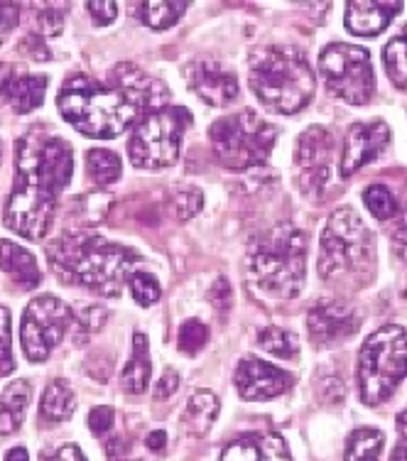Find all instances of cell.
<instances>
[{"mask_svg": "<svg viewBox=\"0 0 407 461\" xmlns=\"http://www.w3.org/2000/svg\"><path fill=\"white\" fill-rule=\"evenodd\" d=\"M192 125L186 108L165 106L142 115L133 128L128 155L138 169H167L179 158V142Z\"/></svg>", "mask_w": 407, "mask_h": 461, "instance_id": "cell-9", "label": "cell"}, {"mask_svg": "<svg viewBox=\"0 0 407 461\" xmlns=\"http://www.w3.org/2000/svg\"><path fill=\"white\" fill-rule=\"evenodd\" d=\"M74 172V150L42 125L15 142V182L5 202V226L27 240L45 239L57 202Z\"/></svg>", "mask_w": 407, "mask_h": 461, "instance_id": "cell-2", "label": "cell"}, {"mask_svg": "<svg viewBox=\"0 0 407 461\" xmlns=\"http://www.w3.org/2000/svg\"><path fill=\"white\" fill-rule=\"evenodd\" d=\"M5 461H30V454H27V449H23V447H15V449H10V452L5 454Z\"/></svg>", "mask_w": 407, "mask_h": 461, "instance_id": "cell-47", "label": "cell"}, {"mask_svg": "<svg viewBox=\"0 0 407 461\" xmlns=\"http://www.w3.org/2000/svg\"><path fill=\"white\" fill-rule=\"evenodd\" d=\"M30 383L13 381L0 398V435H15L25 420L27 402H30Z\"/></svg>", "mask_w": 407, "mask_h": 461, "instance_id": "cell-23", "label": "cell"}, {"mask_svg": "<svg viewBox=\"0 0 407 461\" xmlns=\"http://www.w3.org/2000/svg\"><path fill=\"white\" fill-rule=\"evenodd\" d=\"M334 148H337L334 135L321 125H310L297 138L294 165H297V172H300V189L304 194H319L324 189Z\"/></svg>", "mask_w": 407, "mask_h": 461, "instance_id": "cell-12", "label": "cell"}, {"mask_svg": "<svg viewBox=\"0 0 407 461\" xmlns=\"http://www.w3.org/2000/svg\"><path fill=\"white\" fill-rule=\"evenodd\" d=\"M20 8L13 3H0V45L10 37V32L18 27Z\"/></svg>", "mask_w": 407, "mask_h": 461, "instance_id": "cell-40", "label": "cell"}, {"mask_svg": "<svg viewBox=\"0 0 407 461\" xmlns=\"http://www.w3.org/2000/svg\"><path fill=\"white\" fill-rule=\"evenodd\" d=\"M86 10H89L94 25L98 27L111 25L115 15H118V5H115L113 0H91V3H86Z\"/></svg>", "mask_w": 407, "mask_h": 461, "instance_id": "cell-36", "label": "cell"}, {"mask_svg": "<svg viewBox=\"0 0 407 461\" xmlns=\"http://www.w3.org/2000/svg\"><path fill=\"white\" fill-rule=\"evenodd\" d=\"M393 240H395V246H398V253L407 260V223H402L398 230H395V236H393Z\"/></svg>", "mask_w": 407, "mask_h": 461, "instance_id": "cell-45", "label": "cell"}, {"mask_svg": "<svg viewBox=\"0 0 407 461\" xmlns=\"http://www.w3.org/2000/svg\"><path fill=\"white\" fill-rule=\"evenodd\" d=\"M185 79L189 89L202 98L204 104L213 108L229 106L231 101L239 98V79L231 69H226L222 62L202 57L194 59L185 69Z\"/></svg>", "mask_w": 407, "mask_h": 461, "instance_id": "cell-15", "label": "cell"}, {"mask_svg": "<svg viewBox=\"0 0 407 461\" xmlns=\"http://www.w3.org/2000/svg\"><path fill=\"white\" fill-rule=\"evenodd\" d=\"M47 258L62 283L79 285L101 297H118L142 266V258L133 249L81 230L50 243Z\"/></svg>", "mask_w": 407, "mask_h": 461, "instance_id": "cell-3", "label": "cell"}, {"mask_svg": "<svg viewBox=\"0 0 407 461\" xmlns=\"http://www.w3.org/2000/svg\"><path fill=\"white\" fill-rule=\"evenodd\" d=\"M260 346L266 348L267 354H273L275 358H283V361H293L300 354V344H297V337L290 334L287 329L280 327H267L260 331L258 337Z\"/></svg>", "mask_w": 407, "mask_h": 461, "instance_id": "cell-29", "label": "cell"}, {"mask_svg": "<svg viewBox=\"0 0 407 461\" xmlns=\"http://www.w3.org/2000/svg\"><path fill=\"white\" fill-rule=\"evenodd\" d=\"M209 302H212L216 312L231 310V304H233V290H231V283L226 277H219V280L212 285V290H209Z\"/></svg>", "mask_w": 407, "mask_h": 461, "instance_id": "cell-37", "label": "cell"}, {"mask_svg": "<svg viewBox=\"0 0 407 461\" xmlns=\"http://www.w3.org/2000/svg\"><path fill=\"white\" fill-rule=\"evenodd\" d=\"M249 84L273 113L293 115L310 106L317 79L307 57L294 47H260L250 54Z\"/></svg>", "mask_w": 407, "mask_h": 461, "instance_id": "cell-5", "label": "cell"}, {"mask_svg": "<svg viewBox=\"0 0 407 461\" xmlns=\"http://www.w3.org/2000/svg\"><path fill=\"white\" fill-rule=\"evenodd\" d=\"M407 378V329L385 324L375 329L358 351L356 383L361 402L368 408L383 405L393 398L400 383Z\"/></svg>", "mask_w": 407, "mask_h": 461, "instance_id": "cell-7", "label": "cell"}, {"mask_svg": "<svg viewBox=\"0 0 407 461\" xmlns=\"http://www.w3.org/2000/svg\"><path fill=\"white\" fill-rule=\"evenodd\" d=\"M202 206L204 196L194 186H185V189H179L177 194H175V212H177V219H182V221L202 212Z\"/></svg>", "mask_w": 407, "mask_h": 461, "instance_id": "cell-34", "label": "cell"}, {"mask_svg": "<svg viewBox=\"0 0 407 461\" xmlns=\"http://www.w3.org/2000/svg\"><path fill=\"white\" fill-rule=\"evenodd\" d=\"M319 74L327 89L351 106L368 104L375 94L371 54L356 45H329L319 54Z\"/></svg>", "mask_w": 407, "mask_h": 461, "instance_id": "cell-10", "label": "cell"}, {"mask_svg": "<svg viewBox=\"0 0 407 461\" xmlns=\"http://www.w3.org/2000/svg\"><path fill=\"white\" fill-rule=\"evenodd\" d=\"M390 142V128L385 121H366L354 123L344 138V150L339 162V175L344 179L354 177L356 172L366 167L381 155Z\"/></svg>", "mask_w": 407, "mask_h": 461, "instance_id": "cell-13", "label": "cell"}, {"mask_svg": "<svg viewBox=\"0 0 407 461\" xmlns=\"http://www.w3.org/2000/svg\"><path fill=\"white\" fill-rule=\"evenodd\" d=\"M398 429H402L407 435V410L402 412V415H398Z\"/></svg>", "mask_w": 407, "mask_h": 461, "instance_id": "cell-48", "label": "cell"}, {"mask_svg": "<svg viewBox=\"0 0 407 461\" xmlns=\"http://www.w3.org/2000/svg\"><path fill=\"white\" fill-rule=\"evenodd\" d=\"M13 77H15V67L0 64V104H5V91H8V84Z\"/></svg>", "mask_w": 407, "mask_h": 461, "instance_id": "cell-43", "label": "cell"}, {"mask_svg": "<svg viewBox=\"0 0 407 461\" xmlns=\"http://www.w3.org/2000/svg\"><path fill=\"white\" fill-rule=\"evenodd\" d=\"M213 152L231 172L266 165L277 140V128L253 111H240L219 118L209 131Z\"/></svg>", "mask_w": 407, "mask_h": 461, "instance_id": "cell-8", "label": "cell"}, {"mask_svg": "<svg viewBox=\"0 0 407 461\" xmlns=\"http://www.w3.org/2000/svg\"><path fill=\"white\" fill-rule=\"evenodd\" d=\"M86 172L94 185L108 186L121 179V172H123V165H121V158L111 150H89L86 152Z\"/></svg>", "mask_w": 407, "mask_h": 461, "instance_id": "cell-26", "label": "cell"}, {"mask_svg": "<svg viewBox=\"0 0 407 461\" xmlns=\"http://www.w3.org/2000/svg\"><path fill=\"white\" fill-rule=\"evenodd\" d=\"M167 86L133 64H118L108 81L74 74L62 84L57 108L67 123L94 140H113L142 115L165 108Z\"/></svg>", "mask_w": 407, "mask_h": 461, "instance_id": "cell-1", "label": "cell"}, {"mask_svg": "<svg viewBox=\"0 0 407 461\" xmlns=\"http://www.w3.org/2000/svg\"><path fill=\"white\" fill-rule=\"evenodd\" d=\"M74 312L54 294H40L30 302L20 321V344L30 361H47L69 329Z\"/></svg>", "mask_w": 407, "mask_h": 461, "instance_id": "cell-11", "label": "cell"}, {"mask_svg": "<svg viewBox=\"0 0 407 461\" xmlns=\"http://www.w3.org/2000/svg\"><path fill=\"white\" fill-rule=\"evenodd\" d=\"M113 427V408L108 405H98L89 412V429L96 437H104Z\"/></svg>", "mask_w": 407, "mask_h": 461, "instance_id": "cell-38", "label": "cell"}, {"mask_svg": "<svg viewBox=\"0 0 407 461\" xmlns=\"http://www.w3.org/2000/svg\"><path fill=\"white\" fill-rule=\"evenodd\" d=\"M148 449H152V452H162L165 449V444H167V435L162 432V429H155L150 437H148Z\"/></svg>", "mask_w": 407, "mask_h": 461, "instance_id": "cell-44", "label": "cell"}, {"mask_svg": "<svg viewBox=\"0 0 407 461\" xmlns=\"http://www.w3.org/2000/svg\"><path fill=\"white\" fill-rule=\"evenodd\" d=\"M246 273L258 293L293 300L307 277V236L293 223L256 233L246 249Z\"/></svg>", "mask_w": 407, "mask_h": 461, "instance_id": "cell-4", "label": "cell"}, {"mask_svg": "<svg viewBox=\"0 0 407 461\" xmlns=\"http://www.w3.org/2000/svg\"><path fill=\"white\" fill-rule=\"evenodd\" d=\"M142 23L150 30H169L177 25L179 18L185 15L186 3H169V0H152V3H142L140 5Z\"/></svg>", "mask_w": 407, "mask_h": 461, "instance_id": "cell-27", "label": "cell"}, {"mask_svg": "<svg viewBox=\"0 0 407 461\" xmlns=\"http://www.w3.org/2000/svg\"><path fill=\"white\" fill-rule=\"evenodd\" d=\"M375 270L373 233L361 216L341 206L329 216L319 239V277L327 283H354L366 287Z\"/></svg>", "mask_w": 407, "mask_h": 461, "instance_id": "cell-6", "label": "cell"}, {"mask_svg": "<svg viewBox=\"0 0 407 461\" xmlns=\"http://www.w3.org/2000/svg\"><path fill=\"white\" fill-rule=\"evenodd\" d=\"M307 324H310V337L314 344L334 346L344 339L354 337L356 329L361 327V317L351 304L327 297L312 307Z\"/></svg>", "mask_w": 407, "mask_h": 461, "instance_id": "cell-16", "label": "cell"}, {"mask_svg": "<svg viewBox=\"0 0 407 461\" xmlns=\"http://www.w3.org/2000/svg\"><path fill=\"white\" fill-rule=\"evenodd\" d=\"M0 267H3V273L13 277V283L27 287V290L37 287L42 280L35 256L13 240H0Z\"/></svg>", "mask_w": 407, "mask_h": 461, "instance_id": "cell-19", "label": "cell"}, {"mask_svg": "<svg viewBox=\"0 0 407 461\" xmlns=\"http://www.w3.org/2000/svg\"><path fill=\"white\" fill-rule=\"evenodd\" d=\"M219 408V398L212 391H196L182 412V425L192 437H204L212 429Z\"/></svg>", "mask_w": 407, "mask_h": 461, "instance_id": "cell-24", "label": "cell"}, {"mask_svg": "<svg viewBox=\"0 0 407 461\" xmlns=\"http://www.w3.org/2000/svg\"><path fill=\"white\" fill-rule=\"evenodd\" d=\"M219 461H293V456L280 435L250 432L226 444Z\"/></svg>", "mask_w": 407, "mask_h": 461, "instance_id": "cell-18", "label": "cell"}, {"mask_svg": "<svg viewBox=\"0 0 407 461\" xmlns=\"http://www.w3.org/2000/svg\"><path fill=\"white\" fill-rule=\"evenodd\" d=\"M106 317L108 314L101 307H79V310L74 312V320H77V324H81L84 331H96V329H101Z\"/></svg>", "mask_w": 407, "mask_h": 461, "instance_id": "cell-39", "label": "cell"}, {"mask_svg": "<svg viewBox=\"0 0 407 461\" xmlns=\"http://www.w3.org/2000/svg\"><path fill=\"white\" fill-rule=\"evenodd\" d=\"M177 388H179L177 371H165V375L159 378L158 391H155V395H158V398H169V395L177 391Z\"/></svg>", "mask_w": 407, "mask_h": 461, "instance_id": "cell-42", "label": "cell"}, {"mask_svg": "<svg viewBox=\"0 0 407 461\" xmlns=\"http://www.w3.org/2000/svg\"><path fill=\"white\" fill-rule=\"evenodd\" d=\"M47 77L42 74H18L10 79L8 91H5V104H8L15 113H30L37 106H42L47 89Z\"/></svg>", "mask_w": 407, "mask_h": 461, "instance_id": "cell-20", "label": "cell"}, {"mask_svg": "<svg viewBox=\"0 0 407 461\" xmlns=\"http://www.w3.org/2000/svg\"><path fill=\"white\" fill-rule=\"evenodd\" d=\"M363 204L368 206V212L378 219V221H388L393 216H398L400 206L395 202V196L388 186L371 185L363 192Z\"/></svg>", "mask_w": 407, "mask_h": 461, "instance_id": "cell-30", "label": "cell"}, {"mask_svg": "<svg viewBox=\"0 0 407 461\" xmlns=\"http://www.w3.org/2000/svg\"><path fill=\"white\" fill-rule=\"evenodd\" d=\"M390 461H407V435L398 442V447H395V452H393Z\"/></svg>", "mask_w": 407, "mask_h": 461, "instance_id": "cell-46", "label": "cell"}, {"mask_svg": "<svg viewBox=\"0 0 407 461\" xmlns=\"http://www.w3.org/2000/svg\"><path fill=\"white\" fill-rule=\"evenodd\" d=\"M77 410V395L67 381H52L40 400V420L42 425H62Z\"/></svg>", "mask_w": 407, "mask_h": 461, "instance_id": "cell-22", "label": "cell"}, {"mask_svg": "<svg viewBox=\"0 0 407 461\" xmlns=\"http://www.w3.org/2000/svg\"><path fill=\"white\" fill-rule=\"evenodd\" d=\"M385 437L373 427H361L346 442L344 461H381Z\"/></svg>", "mask_w": 407, "mask_h": 461, "instance_id": "cell-25", "label": "cell"}, {"mask_svg": "<svg viewBox=\"0 0 407 461\" xmlns=\"http://www.w3.org/2000/svg\"><path fill=\"white\" fill-rule=\"evenodd\" d=\"M383 62H385L390 81L400 91H407V27L398 37L390 40L385 52H383Z\"/></svg>", "mask_w": 407, "mask_h": 461, "instance_id": "cell-28", "label": "cell"}, {"mask_svg": "<svg viewBox=\"0 0 407 461\" xmlns=\"http://www.w3.org/2000/svg\"><path fill=\"white\" fill-rule=\"evenodd\" d=\"M233 383H236V391L243 400H270L283 395L293 388V373L283 371L273 364H266L256 356H246L240 358V364L236 366L233 373Z\"/></svg>", "mask_w": 407, "mask_h": 461, "instance_id": "cell-14", "label": "cell"}, {"mask_svg": "<svg viewBox=\"0 0 407 461\" xmlns=\"http://www.w3.org/2000/svg\"><path fill=\"white\" fill-rule=\"evenodd\" d=\"M42 461H86L77 444H64L57 452L42 454Z\"/></svg>", "mask_w": 407, "mask_h": 461, "instance_id": "cell-41", "label": "cell"}, {"mask_svg": "<svg viewBox=\"0 0 407 461\" xmlns=\"http://www.w3.org/2000/svg\"><path fill=\"white\" fill-rule=\"evenodd\" d=\"M37 27H40V35L42 37L62 35L64 13L57 8L40 10V15H37Z\"/></svg>", "mask_w": 407, "mask_h": 461, "instance_id": "cell-35", "label": "cell"}, {"mask_svg": "<svg viewBox=\"0 0 407 461\" xmlns=\"http://www.w3.org/2000/svg\"><path fill=\"white\" fill-rule=\"evenodd\" d=\"M128 287H131L133 300L138 302V304H142V307H150V304H155V302L162 297L158 277L150 276V273H145V270L133 273V277L128 280Z\"/></svg>", "mask_w": 407, "mask_h": 461, "instance_id": "cell-31", "label": "cell"}, {"mask_svg": "<svg viewBox=\"0 0 407 461\" xmlns=\"http://www.w3.org/2000/svg\"><path fill=\"white\" fill-rule=\"evenodd\" d=\"M400 10H402V3L398 0H354V3H346V15L344 25L351 35L358 37H375L381 35L383 30L395 20Z\"/></svg>", "mask_w": 407, "mask_h": 461, "instance_id": "cell-17", "label": "cell"}, {"mask_svg": "<svg viewBox=\"0 0 407 461\" xmlns=\"http://www.w3.org/2000/svg\"><path fill=\"white\" fill-rule=\"evenodd\" d=\"M209 341V329L199 320H186L179 327V351L182 354L196 356Z\"/></svg>", "mask_w": 407, "mask_h": 461, "instance_id": "cell-32", "label": "cell"}, {"mask_svg": "<svg viewBox=\"0 0 407 461\" xmlns=\"http://www.w3.org/2000/svg\"><path fill=\"white\" fill-rule=\"evenodd\" d=\"M152 375L150 364V346H148V337L145 334H135L133 337V354L128 358L123 373H121V383L123 391L131 395H140L148 391Z\"/></svg>", "mask_w": 407, "mask_h": 461, "instance_id": "cell-21", "label": "cell"}, {"mask_svg": "<svg viewBox=\"0 0 407 461\" xmlns=\"http://www.w3.org/2000/svg\"><path fill=\"white\" fill-rule=\"evenodd\" d=\"M10 310L0 304V375H8L15 371L13 361V341H10Z\"/></svg>", "mask_w": 407, "mask_h": 461, "instance_id": "cell-33", "label": "cell"}]
</instances>
